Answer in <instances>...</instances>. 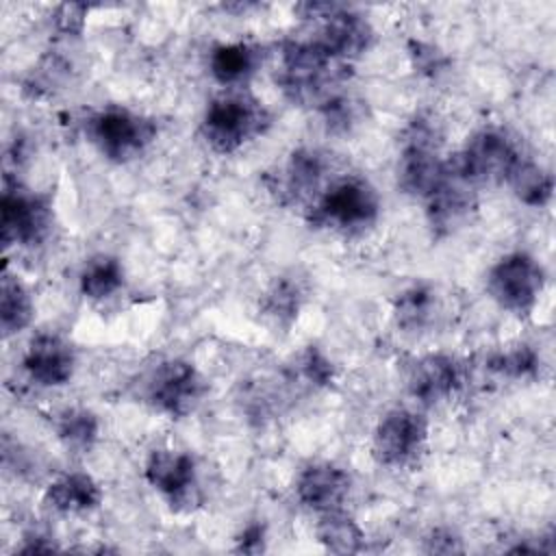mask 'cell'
<instances>
[{
	"label": "cell",
	"instance_id": "obj_33",
	"mask_svg": "<svg viewBox=\"0 0 556 556\" xmlns=\"http://www.w3.org/2000/svg\"><path fill=\"white\" fill-rule=\"evenodd\" d=\"M426 552H430V554H454V552H463V545H460V539L452 530L437 528L426 539Z\"/></svg>",
	"mask_w": 556,
	"mask_h": 556
},
{
	"label": "cell",
	"instance_id": "obj_26",
	"mask_svg": "<svg viewBox=\"0 0 556 556\" xmlns=\"http://www.w3.org/2000/svg\"><path fill=\"white\" fill-rule=\"evenodd\" d=\"M432 308H434V293L424 285H415L397 295L393 306L395 324L404 330H419L430 321Z\"/></svg>",
	"mask_w": 556,
	"mask_h": 556
},
{
	"label": "cell",
	"instance_id": "obj_34",
	"mask_svg": "<svg viewBox=\"0 0 556 556\" xmlns=\"http://www.w3.org/2000/svg\"><path fill=\"white\" fill-rule=\"evenodd\" d=\"M263 541H265V530L261 523H250L239 536H237V549L245 552V554H254L263 549Z\"/></svg>",
	"mask_w": 556,
	"mask_h": 556
},
{
	"label": "cell",
	"instance_id": "obj_4",
	"mask_svg": "<svg viewBox=\"0 0 556 556\" xmlns=\"http://www.w3.org/2000/svg\"><path fill=\"white\" fill-rule=\"evenodd\" d=\"M443 174L445 161L439 156L437 128L430 124V119H413L404 132L397 163V185L402 191L426 200L443 180Z\"/></svg>",
	"mask_w": 556,
	"mask_h": 556
},
{
	"label": "cell",
	"instance_id": "obj_22",
	"mask_svg": "<svg viewBox=\"0 0 556 556\" xmlns=\"http://www.w3.org/2000/svg\"><path fill=\"white\" fill-rule=\"evenodd\" d=\"M0 326L2 334L11 337L20 330H24L33 319V300L26 287L4 271L2 287H0Z\"/></svg>",
	"mask_w": 556,
	"mask_h": 556
},
{
	"label": "cell",
	"instance_id": "obj_28",
	"mask_svg": "<svg viewBox=\"0 0 556 556\" xmlns=\"http://www.w3.org/2000/svg\"><path fill=\"white\" fill-rule=\"evenodd\" d=\"M298 374L311 387H328L334 380V365L315 345H308L298 356Z\"/></svg>",
	"mask_w": 556,
	"mask_h": 556
},
{
	"label": "cell",
	"instance_id": "obj_11",
	"mask_svg": "<svg viewBox=\"0 0 556 556\" xmlns=\"http://www.w3.org/2000/svg\"><path fill=\"white\" fill-rule=\"evenodd\" d=\"M326 174V159L315 148H298L289 159L265 178L269 193L280 204H298L319 189Z\"/></svg>",
	"mask_w": 556,
	"mask_h": 556
},
{
	"label": "cell",
	"instance_id": "obj_13",
	"mask_svg": "<svg viewBox=\"0 0 556 556\" xmlns=\"http://www.w3.org/2000/svg\"><path fill=\"white\" fill-rule=\"evenodd\" d=\"M476 208L473 185H469L452 165L445 161L443 180L437 189L426 198V213L432 230L441 235H450L460 228L469 213Z\"/></svg>",
	"mask_w": 556,
	"mask_h": 556
},
{
	"label": "cell",
	"instance_id": "obj_21",
	"mask_svg": "<svg viewBox=\"0 0 556 556\" xmlns=\"http://www.w3.org/2000/svg\"><path fill=\"white\" fill-rule=\"evenodd\" d=\"M317 541L324 545V549L334 554H356L365 547L361 526L341 510L321 513L317 523Z\"/></svg>",
	"mask_w": 556,
	"mask_h": 556
},
{
	"label": "cell",
	"instance_id": "obj_9",
	"mask_svg": "<svg viewBox=\"0 0 556 556\" xmlns=\"http://www.w3.org/2000/svg\"><path fill=\"white\" fill-rule=\"evenodd\" d=\"M428 439L426 419L408 408L389 410L374 430V456L380 465L404 467L413 463Z\"/></svg>",
	"mask_w": 556,
	"mask_h": 556
},
{
	"label": "cell",
	"instance_id": "obj_27",
	"mask_svg": "<svg viewBox=\"0 0 556 556\" xmlns=\"http://www.w3.org/2000/svg\"><path fill=\"white\" fill-rule=\"evenodd\" d=\"M539 367V356L530 345H515L513 350L506 352H497L489 358V369L506 376V378H528L534 376Z\"/></svg>",
	"mask_w": 556,
	"mask_h": 556
},
{
	"label": "cell",
	"instance_id": "obj_2",
	"mask_svg": "<svg viewBox=\"0 0 556 556\" xmlns=\"http://www.w3.org/2000/svg\"><path fill=\"white\" fill-rule=\"evenodd\" d=\"M271 124L269 111L250 93H226L215 98L202 117L200 132L219 154H232L256 139Z\"/></svg>",
	"mask_w": 556,
	"mask_h": 556
},
{
	"label": "cell",
	"instance_id": "obj_6",
	"mask_svg": "<svg viewBox=\"0 0 556 556\" xmlns=\"http://www.w3.org/2000/svg\"><path fill=\"white\" fill-rule=\"evenodd\" d=\"M89 135L106 159L126 163L152 143L156 124L126 109H104L89 119Z\"/></svg>",
	"mask_w": 556,
	"mask_h": 556
},
{
	"label": "cell",
	"instance_id": "obj_31",
	"mask_svg": "<svg viewBox=\"0 0 556 556\" xmlns=\"http://www.w3.org/2000/svg\"><path fill=\"white\" fill-rule=\"evenodd\" d=\"M319 113L324 115V122L332 132H345L356 122V106L352 104V100L341 96L326 98L319 104Z\"/></svg>",
	"mask_w": 556,
	"mask_h": 556
},
{
	"label": "cell",
	"instance_id": "obj_32",
	"mask_svg": "<svg viewBox=\"0 0 556 556\" xmlns=\"http://www.w3.org/2000/svg\"><path fill=\"white\" fill-rule=\"evenodd\" d=\"M89 7L87 4H76V2H65L59 4L54 11V26L63 35H80L85 28V17H87Z\"/></svg>",
	"mask_w": 556,
	"mask_h": 556
},
{
	"label": "cell",
	"instance_id": "obj_30",
	"mask_svg": "<svg viewBox=\"0 0 556 556\" xmlns=\"http://www.w3.org/2000/svg\"><path fill=\"white\" fill-rule=\"evenodd\" d=\"M408 56H410V63H413L415 72L421 74V76H428V78H437L447 67V56L437 46L426 43V41L410 39L408 41Z\"/></svg>",
	"mask_w": 556,
	"mask_h": 556
},
{
	"label": "cell",
	"instance_id": "obj_23",
	"mask_svg": "<svg viewBox=\"0 0 556 556\" xmlns=\"http://www.w3.org/2000/svg\"><path fill=\"white\" fill-rule=\"evenodd\" d=\"M54 428H56V434H59L61 443L67 450L87 452V450H91V445L98 439L100 424H98V417L91 410L80 408V406H72V408H65L56 415Z\"/></svg>",
	"mask_w": 556,
	"mask_h": 556
},
{
	"label": "cell",
	"instance_id": "obj_12",
	"mask_svg": "<svg viewBox=\"0 0 556 556\" xmlns=\"http://www.w3.org/2000/svg\"><path fill=\"white\" fill-rule=\"evenodd\" d=\"M315 20H324L321 35L317 41L339 61L350 63L356 56H361L374 39V30L369 22L352 11L345 4H334V2H324L321 11L317 13Z\"/></svg>",
	"mask_w": 556,
	"mask_h": 556
},
{
	"label": "cell",
	"instance_id": "obj_19",
	"mask_svg": "<svg viewBox=\"0 0 556 556\" xmlns=\"http://www.w3.org/2000/svg\"><path fill=\"white\" fill-rule=\"evenodd\" d=\"M306 289L302 278L293 274L276 276L261 298L263 317L276 328H289L304 304Z\"/></svg>",
	"mask_w": 556,
	"mask_h": 556
},
{
	"label": "cell",
	"instance_id": "obj_14",
	"mask_svg": "<svg viewBox=\"0 0 556 556\" xmlns=\"http://www.w3.org/2000/svg\"><path fill=\"white\" fill-rule=\"evenodd\" d=\"M352 486L350 473L332 463H313L295 480V497L317 513L339 510Z\"/></svg>",
	"mask_w": 556,
	"mask_h": 556
},
{
	"label": "cell",
	"instance_id": "obj_8",
	"mask_svg": "<svg viewBox=\"0 0 556 556\" xmlns=\"http://www.w3.org/2000/svg\"><path fill=\"white\" fill-rule=\"evenodd\" d=\"M543 269L526 252H513L500 258L486 278L491 298L515 315H528L543 289Z\"/></svg>",
	"mask_w": 556,
	"mask_h": 556
},
{
	"label": "cell",
	"instance_id": "obj_16",
	"mask_svg": "<svg viewBox=\"0 0 556 556\" xmlns=\"http://www.w3.org/2000/svg\"><path fill=\"white\" fill-rule=\"evenodd\" d=\"M408 391L424 404H437L452 397L463 384L460 365L445 354H428L417 358L406 378Z\"/></svg>",
	"mask_w": 556,
	"mask_h": 556
},
{
	"label": "cell",
	"instance_id": "obj_25",
	"mask_svg": "<svg viewBox=\"0 0 556 556\" xmlns=\"http://www.w3.org/2000/svg\"><path fill=\"white\" fill-rule=\"evenodd\" d=\"M506 182L513 187L515 195L528 206H545L554 189L552 176L543 167L523 156L519 159Z\"/></svg>",
	"mask_w": 556,
	"mask_h": 556
},
{
	"label": "cell",
	"instance_id": "obj_29",
	"mask_svg": "<svg viewBox=\"0 0 556 556\" xmlns=\"http://www.w3.org/2000/svg\"><path fill=\"white\" fill-rule=\"evenodd\" d=\"M67 74V65L59 56H46L41 63L30 72V76L24 83V89L30 91L33 96L50 93L56 85L63 83Z\"/></svg>",
	"mask_w": 556,
	"mask_h": 556
},
{
	"label": "cell",
	"instance_id": "obj_5",
	"mask_svg": "<svg viewBox=\"0 0 556 556\" xmlns=\"http://www.w3.org/2000/svg\"><path fill=\"white\" fill-rule=\"evenodd\" d=\"M519 159V150L502 130L484 128L476 132L454 159H450V165L476 187L506 182Z\"/></svg>",
	"mask_w": 556,
	"mask_h": 556
},
{
	"label": "cell",
	"instance_id": "obj_3",
	"mask_svg": "<svg viewBox=\"0 0 556 556\" xmlns=\"http://www.w3.org/2000/svg\"><path fill=\"white\" fill-rule=\"evenodd\" d=\"M378 213L380 202L374 187L363 178L350 176L332 182L313 200L308 222L339 232H361L378 219Z\"/></svg>",
	"mask_w": 556,
	"mask_h": 556
},
{
	"label": "cell",
	"instance_id": "obj_17",
	"mask_svg": "<svg viewBox=\"0 0 556 556\" xmlns=\"http://www.w3.org/2000/svg\"><path fill=\"white\" fill-rule=\"evenodd\" d=\"M146 480L172 504H182L195 489V460L187 452L154 450L146 460Z\"/></svg>",
	"mask_w": 556,
	"mask_h": 556
},
{
	"label": "cell",
	"instance_id": "obj_15",
	"mask_svg": "<svg viewBox=\"0 0 556 556\" xmlns=\"http://www.w3.org/2000/svg\"><path fill=\"white\" fill-rule=\"evenodd\" d=\"M74 367V350L59 334L35 337L24 356V369L28 378L41 387H61L70 382Z\"/></svg>",
	"mask_w": 556,
	"mask_h": 556
},
{
	"label": "cell",
	"instance_id": "obj_1",
	"mask_svg": "<svg viewBox=\"0 0 556 556\" xmlns=\"http://www.w3.org/2000/svg\"><path fill=\"white\" fill-rule=\"evenodd\" d=\"M350 63L334 59L317 39H289L280 50L278 83L289 100L298 104L324 102L330 98V87L345 80Z\"/></svg>",
	"mask_w": 556,
	"mask_h": 556
},
{
	"label": "cell",
	"instance_id": "obj_20",
	"mask_svg": "<svg viewBox=\"0 0 556 556\" xmlns=\"http://www.w3.org/2000/svg\"><path fill=\"white\" fill-rule=\"evenodd\" d=\"M258 63V50L250 43H219L211 50L208 70L213 78L222 85L243 83Z\"/></svg>",
	"mask_w": 556,
	"mask_h": 556
},
{
	"label": "cell",
	"instance_id": "obj_18",
	"mask_svg": "<svg viewBox=\"0 0 556 556\" xmlns=\"http://www.w3.org/2000/svg\"><path fill=\"white\" fill-rule=\"evenodd\" d=\"M43 500L56 513L78 515V513H89L98 508V504L102 502V491L89 473L74 471L56 478L46 489Z\"/></svg>",
	"mask_w": 556,
	"mask_h": 556
},
{
	"label": "cell",
	"instance_id": "obj_24",
	"mask_svg": "<svg viewBox=\"0 0 556 556\" xmlns=\"http://www.w3.org/2000/svg\"><path fill=\"white\" fill-rule=\"evenodd\" d=\"M80 291L89 300H104L124 285V269L117 258L100 254L87 261L80 271Z\"/></svg>",
	"mask_w": 556,
	"mask_h": 556
},
{
	"label": "cell",
	"instance_id": "obj_7",
	"mask_svg": "<svg viewBox=\"0 0 556 556\" xmlns=\"http://www.w3.org/2000/svg\"><path fill=\"white\" fill-rule=\"evenodd\" d=\"M206 393L204 376L187 361L172 358L156 365L148 376V402L169 417H185L198 408Z\"/></svg>",
	"mask_w": 556,
	"mask_h": 556
},
{
	"label": "cell",
	"instance_id": "obj_10",
	"mask_svg": "<svg viewBox=\"0 0 556 556\" xmlns=\"http://www.w3.org/2000/svg\"><path fill=\"white\" fill-rule=\"evenodd\" d=\"M0 228L7 248L11 243L35 245L48 235L50 206L43 198L28 193L7 176L0 202Z\"/></svg>",
	"mask_w": 556,
	"mask_h": 556
}]
</instances>
